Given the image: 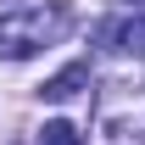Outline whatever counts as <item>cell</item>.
I'll use <instances>...</instances> for the list:
<instances>
[{"label": "cell", "instance_id": "cell-1", "mask_svg": "<svg viewBox=\"0 0 145 145\" xmlns=\"http://www.w3.org/2000/svg\"><path fill=\"white\" fill-rule=\"evenodd\" d=\"M72 28L67 6H22V11H6L0 17V56L6 61H22V56L45 50Z\"/></svg>", "mask_w": 145, "mask_h": 145}, {"label": "cell", "instance_id": "cell-2", "mask_svg": "<svg viewBox=\"0 0 145 145\" xmlns=\"http://www.w3.org/2000/svg\"><path fill=\"white\" fill-rule=\"evenodd\" d=\"M84 84H89V67H84V61H72L67 72H56L50 84H45V101H72Z\"/></svg>", "mask_w": 145, "mask_h": 145}, {"label": "cell", "instance_id": "cell-3", "mask_svg": "<svg viewBox=\"0 0 145 145\" xmlns=\"http://www.w3.org/2000/svg\"><path fill=\"white\" fill-rule=\"evenodd\" d=\"M106 39H117V50H123V56H145V17L123 22V28H106Z\"/></svg>", "mask_w": 145, "mask_h": 145}, {"label": "cell", "instance_id": "cell-4", "mask_svg": "<svg viewBox=\"0 0 145 145\" xmlns=\"http://www.w3.org/2000/svg\"><path fill=\"white\" fill-rule=\"evenodd\" d=\"M39 145H84V140H78L72 123H45L39 128Z\"/></svg>", "mask_w": 145, "mask_h": 145}]
</instances>
